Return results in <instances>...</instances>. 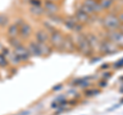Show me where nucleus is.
Here are the masks:
<instances>
[{
    "label": "nucleus",
    "mask_w": 123,
    "mask_h": 115,
    "mask_svg": "<svg viewBox=\"0 0 123 115\" xmlns=\"http://www.w3.org/2000/svg\"><path fill=\"white\" fill-rule=\"evenodd\" d=\"M75 45H76L77 49H78V51L81 53L82 55H84V56H90L92 54V49L90 47L89 43H88L85 35H83V34H81V33L77 34Z\"/></svg>",
    "instance_id": "f257e3e1"
},
{
    "label": "nucleus",
    "mask_w": 123,
    "mask_h": 115,
    "mask_svg": "<svg viewBox=\"0 0 123 115\" xmlns=\"http://www.w3.org/2000/svg\"><path fill=\"white\" fill-rule=\"evenodd\" d=\"M120 21H119L116 14L108 13L103 18V26L104 28L108 30V32H113V31H118L120 26Z\"/></svg>",
    "instance_id": "f03ea898"
},
{
    "label": "nucleus",
    "mask_w": 123,
    "mask_h": 115,
    "mask_svg": "<svg viewBox=\"0 0 123 115\" xmlns=\"http://www.w3.org/2000/svg\"><path fill=\"white\" fill-rule=\"evenodd\" d=\"M65 36L62 34L60 31H55L49 35V42L52 47H55V49H62L63 48Z\"/></svg>",
    "instance_id": "7ed1b4c3"
},
{
    "label": "nucleus",
    "mask_w": 123,
    "mask_h": 115,
    "mask_svg": "<svg viewBox=\"0 0 123 115\" xmlns=\"http://www.w3.org/2000/svg\"><path fill=\"white\" fill-rule=\"evenodd\" d=\"M99 50L103 54H107V55H110V54H114V53L118 52L119 48L115 45L113 42H111L109 40L107 41H104V42H101L99 43V46H98Z\"/></svg>",
    "instance_id": "20e7f679"
},
{
    "label": "nucleus",
    "mask_w": 123,
    "mask_h": 115,
    "mask_svg": "<svg viewBox=\"0 0 123 115\" xmlns=\"http://www.w3.org/2000/svg\"><path fill=\"white\" fill-rule=\"evenodd\" d=\"M13 53H14V55L21 60V62L22 61L26 62V61H28L30 59V57H31L27 47H25V46L22 45V44L18 45V47L13 48Z\"/></svg>",
    "instance_id": "39448f33"
},
{
    "label": "nucleus",
    "mask_w": 123,
    "mask_h": 115,
    "mask_svg": "<svg viewBox=\"0 0 123 115\" xmlns=\"http://www.w3.org/2000/svg\"><path fill=\"white\" fill-rule=\"evenodd\" d=\"M108 40L113 42L118 48H123V34L119 31H113L108 34Z\"/></svg>",
    "instance_id": "423d86ee"
},
{
    "label": "nucleus",
    "mask_w": 123,
    "mask_h": 115,
    "mask_svg": "<svg viewBox=\"0 0 123 115\" xmlns=\"http://www.w3.org/2000/svg\"><path fill=\"white\" fill-rule=\"evenodd\" d=\"M43 9H44V13L46 12L47 14H56L60 10V7L56 2L45 0L43 3Z\"/></svg>",
    "instance_id": "0eeeda50"
},
{
    "label": "nucleus",
    "mask_w": 123,
    "mask_h": 115,
    "mask_svg": "<svg viewBox=\"0 0 123 115\" xmlns=\"http://www.w3.org/2000/svg\"><path fill=\"white\" fill-rule=\"evenodd\" d=\"M32 34V28L31 25L24 21L21 26H18V36H21L23 39H28Z\"/></svg>",
    "instance_id": "6e6552de"
},
{
    "label": "nucleus",
    "mask_w": 123,
    "mask_h": 115,
    "mask_svg": "<svg viewBox=\"0 0 123 115\" xmlns=\"http://www.w3.org/2000/svg\"><path fill=\"white\" fill-rule=\"evenodd\" d=\"M27 49H28L31 56H38V57L42 56L40 47H39V43H37L36 41H31L29 43V46L27 47Z\"/></svg>",
    "instance_id": "1a4fd4ad"
},
{
    "label": "nucleus",
    "mask_w": 123,
    "mask_h": 115,
    "mask_svg": "<svg viewBox=\"0 0 123 115\" xmlns=\"http://www.w3.org/2000/svg\"><path fill=\"white\" fill-rule=\"evenodd\" d=\"M83 4L88 6L89 8H91L94 13H101V12H103L102 6H101V4H99V2L97 1V0H84Z\"/></svg>",
    "instance_id": "9d476101"
},
{
    "label": "nucleus",
    "mask_w": 123,
    "mask_h": 115,
    "mask_svg": "<svg viewBox=\"0 0 123 115\" xmlns=\"http://www.w3.org/2000/svg\"><path fill=\"white\" fill-rule=\"evenodd\" d=\"M35 38H36L37 43H40V44H47V42H49V35L44 30L37 31L35 33Z\"/></svg>",
    "instance_id": "9b49d317"
},
{
    "label": "nucleus",
    "mask_w": 123,
    "mask_h": 115,
    "mask_svg": "<svg viewBox=\"0 0 123 115\" xmlns=\"http://www.w3.org/2000/svg\"><path fill=\"white\" fill-rule=\"evenodd\" d=\"M62 49H64V50H67L69 52H73L76 49L75 42L73 41V39H72L70 36H65L63 48H62Z\"/></svg>",
    "instance_id": "f8f14e48"
},
{
    "label": "nucleus",
    "mask_w": 123,
    "mask_h": 115,
    "mask_svg": "<svg viewBox=\"0 0 123 115\" xmlns=\"http://www.w3.org/2000/svg\"><path fill=\"white\" fill-rule=\"evenodd\" d=\"M75 20L78 22H80V24H87L91 20V17L89 15H87L86 13H84L83 11L77 9L75 11Z\"/></svg>",
    "instance_id": "ddd939ff"
},
{
    "label": "nucleus",
    "mask_w": 123,
    "mask_h": 115,
    "mask_svg": "<svg viewBox=\"0 0 123 115\" xmlns=\"http://www.w3.org/2000/svg\"><path fill=\"white\" fill-rule=\"evenodd\" d=\"M7 36H8V38L18 37V26L17 24H12L8 26V28H7Z\"/></svg>",
    "instance_id": "4468645a"
},
{
    "label": "nucleus",
    "mask_w": 123,
    "mask_h": 115,
    "mask_svg": "<svg viewBox=\"0 0 123 115\" xmlns=\"http://www.w3.org/2000/svg\"><path fill=\"white\" fill-rule=\"evenodd\" d=\"M85 37H86V39L88 41V43H89V45H90L91 49H93V47L95 45L99 46V43H101V42H98L97 36H94L93 34H88V35H86Z\"/></svg>",
    "instance_id": "2eb2a0df"
},
{
    "label": "nucleus",
    "mask_w": 123,
    "mask_h": 115,
    "mask_svg": "<svg viewBox=\"0 0 123 115\" xmlns=\"http://www.w3.org/2000/svg\"><path fill=\"white\" fill-rule=\"evenodd\" d=\"M39 47H40V50H41V54L42 56H48L51 54V47L48 46V44H40L39 43Z\"/></svg>",
    "instance_id": "dca6fc26"
},
{
    "label": "nucleus",
    "mask_w": 123,
    "mask_h": 115,
    "mask_svg": "<svg viewBox=\"0 0 123 115\" xmlns=\"http://www.w3.org/2000/svg\"><path fill=\"white\" fill-rule=\"evenodd\" d=\"M30 12L34 14L35 16H40L44 13V9L41 6H31L30 7Z\"/></svg>",
    "instance_id": "f3484780"
},
{
    "label": "nucleus",
    "mask_w": 123,
    "mask_h": 115,
    "mask_svg": "<svg viewBox=\"0 0 123 115\" xmlns=\"http://www.w3.org/2000/svg\"><path fill=\"white\" fill-rule=\"evenodd\" d=\"M114 3H115V0H102V1H99V4H101L103 10L111 8L114 5Z\"/></svg>",
    "instance_id": "a211bd4d"
},
{
    "label": "nucleus",
    "mask_w": 123,
    "mask_h": 115,
    "mask_svg": "<svg viewBox=\"0 0 123 115\" xmlns=\"http://www.w3.org/2000/svg\"><path fill=\"white\" fill-rule=\"evenodd\" d=\"M78 9H79V10H81V11H83V12H84V13H86L87 15H89L90 17L92 16V15H94V14H95V13L93 12V11H92V9H91V8H89V7L86 6V5H84L83 3L79 6V8H78Z\"/></svg>",
    "instance_id": "6ab92c4d"
},
{
    "label": "nucleus",
    "mask_w": 123,
    "mask_h": 115,
    "mask_svg": "<svg viewBox=\"0 0 123 115\" xmlns=\"http://www.w3.org/2000/svg\"><path fill=\"white\" fill-rule=\"evenodd\" d=\"M6 58H7V60H8V62L10 61V62L12 63V64H14V65H15V64H18V63H21V60L18 59V57L14 55V53H13V52H12V53L10 52L9 54L6 56Z\"/></svg>",
    "instance_id": "aec40b11"
},
{
    "label": "nucleus",
    "mask_w": 123,
    "mask_h": 115,
    "mask_svg": "<svg viewBox=\"0 0 123 115\" xmlns=\"http://www.w3.org/2000/svg\"><path fill=\"white\" fill-rule=\"evenodd\" d=\"M76 24H77V22L75 21L74 18H67V20L64 21V25L66 26L67 29H70V30L74 29V26H75Z\"/></svg>",
    "instance_id": "412c9836"
},
{
    "label": "nucleus",
    "mask_w": 123,
    "mask_h": 115,
    "mask_svg": "<svg viewBox=\"0 0 123 115\" xmlns=\"http://www.w3.org/2000/svg\"><path fill=\"white\" fill-rule=\"evenodd\" d=\"M8 43H9L10 46H12L13 48L18 47V45L22 44L21 43V40L18 39V37H17V38H8Z\"/></svg>",
    "instance_id": "4be33fe9"
},
{
    "label": "nucleus",
    "mask_w": 123,
    "mask_h": 115,
    "mask_svg": "<svg viewBox=\"0 0 123 115\" xmlns=\"http://www.w3.org/2000/svg\"><path fill=\"white\" fill-rule=\"evenodd\" d=\"M8 63L9 62H8V60H7L6 57L0 53V67H6L7 65H8Z\"/></svg>",
    "instance_id": "5701e85b"
},
{
    "label": "nucleus",
    "mask_w": 123,
    "mask_h": 115,
    "mask_svg": "<svg viewBox=\"0 0 123 115\" xmlns=\"http://www.w3.org/2000/svg\"><path fill=\"white\" fill-rule=\"evenodd\" d=\"M6 25H8V17L6 15L0 14V26H4Z\"/></svg>",
    "instance_id": "b1692460"
},
{
    "label": "nucleus",
    "mask_w": 123,
    "mask_h": 115,
    "mask_svg": "<svg viewBox=\"0 0 123 115\" xmlns=\"http://www.w3.org/2000/svg\"><path fill=\"white\" fill-rule=\"evenodd\" d=\"M43 25H44V28L47 30L50 34H51L52 32H55V31H56V29H55L51 24H48V22H43ZM47 31H46V32H47Z\"/></svg>",
    "instance_id": "393cba45"
},
{
    "label": "nucleus",
    "mask_w": 123,
    "mask_h": 115,
    "mask_svg": "<svg viewBox=\"0 0 123 115\" xmlns=\"http://www.w3.org/2000/svg\"><path fill=\"white\" fill-rule=\"evenodd\" d=\"M99 93V91L98 90H87V91H85V96L86 97H91V96H95V95H98Z\"/></svg>",
    "instance_id": "a878e982"
},
{
    "label": "nucleus",
    "mask_w": 123,
    "mask_h": 115,
    "mask_svg": "<svg viewBox=\"0 0 123 115\" xmlns=\"http://www.w3.org/2000/svg\"><path fill=\"white\" fill-rule=\"evenodd\" d=\"M29 3L31 4V6H41L40 0H29Z\"/></svg>",
    "instance_id": "bb28decb"
},
{
    "label": "nucleus",
    "mask_w": 123,
    "mask_h": 115,
    "mask_svg": "<svg viewBox=\"0 0 123 115\" xmlns=\"http://www.w3.org/2000/svg\"><path fill=\"white\" fill-rule=\"evenodd\" d=\"M123 66V58H121L120 60H118L117 62H115L114 64H113V67L114 68H120V67H122Z\"/></svg>",
    "instance_id": "cd10ccee"
},
{
    "label": "nucleus",
    "mask_w": 123,
    "mask_h": 115,
    "mask_svg": "<svg viewBox=\"0 0 123 115\" xmlns=\"http://www.w3.org/2000/svg\"><path fill=\"white\" fill-rule=\"evenodd\" d=\"M74 31H76L77 34H79V33H81L82 32V30H83V26L81 25H79V24H76L75 26H74V29H73Z\"/></svg>",
    "instance_id": "c85d7f7f"
},
{
    "label": "nucleus",
    "mask_w": 123,
    "mask_h": 115,
    "mask_svg": "<svg viewBox=\"0 0 123 115\" xmlns=\"http://www.w3.org/2000/svg\"><path fill=\"white\" fill-rule=\"evenodd\" d=\"M117 17H118V20L119 21H120V24H123V11L120 13H118L117 14Z\"/></svg>",
    "instance_id": "c756f323"
},
{
    "label": "nucleus",
    "mask_w": 123,
    "mask_h": 115,
    "mask_svg": "<svg viewBox=\"0 0 123 115\" xmlns=\"http://www.w3.org/2000/svg\"><path fill=\"white\" fill-rule=\"evenodd\" d=\"M103 78H105V79H107V78H112V73H111V72H106V73H104Z\"/></svg>",
    "instance_id": "7c9ffc66"
},
{
    "label": "nucleus",
    "mask_w": 123,
    "mask_h": 115,
    "mask_svg": "<svg viewBox=\"0 0 123 115\" xmlns=\"http://www.w3.org/2000/svg\"><path fill=\"white\" fill-rule=\"evenodd\" d=\"M107 85H108V84H107L106 80H101V82H99V84H98V86L101 87V88H105Z\"/></svg>",
    "instance_id": "2f4dec72"
},
{
    "label": "nucleus",
    "mask_w": 123,
    "mask_h": 115,
    "mask_svg": "<svg viewBox=\"0 0 123 115\" xmlns=\"http://www.w3.org/2000/svg\"><path fill=\"white\" fill-rule=\"evenodd\" d=\"M61 89H63V85H57V86H55V87L52 88L53 91H59V90H61Z\"/></svg>",
    "instance_id": "473e14b6"
},
{
    "label": "nucleus",
    "mask_w": 123,
    "mask_h": 115,
    "mask_svg": "<svg viewBox=\"0 0 123 115\" xmlns=\"http://www.w3.org/2000/svg\"><path fill=\"white\" fill-rule=\"evenodd\" d=\"M108 67H109V64H107V63H106V64H103L102 66H101L102 69H107Z\"/></svg>",
    "instance_id": "72a5a7b5"
},
{
    "label": "nucleus",
    "mask_w": 123,
    "mask_h": 115,
    "mask_svg": "<svg viewBox=\"0 0 123 115\" xmlns=\"http://www.w3.org/2000/svg\"><path fill=\"white\" fill-rule=\"evenodd\" d=\"M118 31H119V32H121V33L123 34V24H121V25H120V26H119V30H118Z\"/></svg>",
    "instance_id": "f704fd0d"
},
{
    "label": "nucleus",
    "mask_w": 123,
    "mask_h": 115,
    "mask_svg": "<svg viewBox=\"0 0 123 115\" xmlns=\"http://www.w3.org/2000/svg\"><path fill=\"white\" fill-rule=\"evenodd\" d=\"M3 48V46H2V44L1 43H0V51H1V49Z\"/></svg>",
    "instance_id": "c9c22d12"
},
{
    "label": "nucleus",
    "mask_w": 123,
    "mask_h": 115,
    "mask_svg": "<svg viewBox=\"0 0 123 115\" xmlns=\"http://www.w3.org/2000/svg\"><path fill=\"white\" fill-rule=\"evenodd\" d=\"M48 1H53V2H56V1H60V0H48Z\"/></svg>",
    "instance_id": "e433bc0d"
},
{
    "label": "nucleus",
    "mask_w": 123,
    "mask_h": 115,
    "mask_svg": "<svg viewBox=\"0 0 123 115\" xmlns=\"http://www.w3.org/2000/svg\"><path fill=\"white\" fill-rule=\"evenodd\" d=\"M120 104H123V100H121V102H120Z\"/></svg>",
    "instance_id": "4c0bfd02"
},
{
    "label": "nucleus",
    "mask_w": 123,
    "mask_h": 115,
    "mask_svg": "<svg viewBox=\"0 0 123 115\" xmlns=\"http://www.w3.org/2000/svg\"><path fill=\"white\" fill-rule=\"evenodd\" d=\"M97 1H98V2H99V1H102V0H97Z\"/></svg>",
    "instance_id": "58836bf2"
},
{
    "label": "nucleus",
    "mask_w": 123,
    "mask_h": 115,
    "mask_svg": "<svg viewBox=\"0 0 123 115\" xmlns=\"http://www.w3.org/2000/svg\"><path fill=\"white\" fill-rule=\"evenodd\" d=\"M117 1H122V0H117Z\"/></svg>",
    "instance_id": "ea45409f"
}]
</instances>
